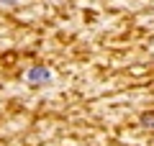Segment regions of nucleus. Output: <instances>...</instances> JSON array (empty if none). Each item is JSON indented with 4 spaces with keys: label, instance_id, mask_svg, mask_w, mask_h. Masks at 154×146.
<instances>
[{
    "label": "nucleus",
    "instance_id": "f257e3e1",
    "mask_svg": "<svg viewBox=\"0 0 154 146\" xmlns=\"http://www.w3.org/2000/svg\"><path fill=\"white\" fill-rule=\"evenodd\" d=\"M49 77H51V72L46 69V67H31V69H28V75H26V80L33 82V85H38V82H46Z\"/></svg>",
    "mask_w": 154,
    "mask_h": 146
},
{
    "label": "nucleus",
    "instance_id": "f03ea898",
    "mask_svg": "<svg viewBox=\"0 0 154 146\" xmlns=\"http://www.w3.org/2000/svg\"><path fill=\"white\" fill-rule=\"evenodd\" d=\"M141 123L146 126V128H154V113H146V115L141 118Z\"/></svg>",
    "mask_w": 154,
    "mask_h": 146
},
{
    "label": "nucleus",
    "instance_id": "7ed1b4c3",
    "mask_svg": "<svg viewBox=\"0 0 154 146\" xmlns=\"http://www.w3.org/2000/svg\"><path fill=\"white\" fill-rule=\"evenodd\" d=\"M3 3H5V0H3Z\"/></svg>",
    "mask_w": 154,
    "mask_h": 146
}]
</instances>
